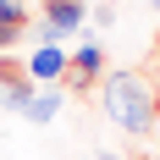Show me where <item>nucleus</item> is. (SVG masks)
Returning <instances> with one entry per match:
<instances>
[{
	"label": "nucleus",
	"mask_w": 160,
	"mask_h": 160,
	"mask_svg": "<svg viewBox=\"0 0 160 160\" xmlns=\"http://www.w3.org/2000/svg\"><path fill=\"white\" fill-rule=\"evenodd\" d=\"M99 99H105V116L127 138H149L160 122V88L149 72H105L99 78Z\"/></svg>",
	"instance_id": "nucleus-1"
},
{
	"label": "nucleus",
	"mask_w": 160,
	"mask_h": 160,
	"mask_svg": "<svg viewBox=\"0 0 160 160\" xmlns=\"http://www.w3.org/2000/svg\"><path fill=\"white\" fill-rule=\"evenodd\" d=\"M83 17H88V0H44L39 6V22L28 33H39V44H55L61 33L83 28Z\"/></svg>",
	"instance_id": "nucleus-2"
},
{
	"label": "nucleus",
	"mask_w": 160,
	"mask_h": 160,
	"mask_svg": "<svg viewBox=\"0 0 160 160\" xmlns=\"http://www.w3.org/2000/svg\"><path fill=\"white\" fill-rule=\"evenodd\" d=\"M99 78H105V44H99V39H83L78 50H66V78H61L66 94H83V88L99 83Z\"/></svg>",
	"instance_id": "nucleus-3"
},
{
	"label": "nucleus",
	"mask_w": 160,
	"mask_h": 160,
	"mask_svg": "<svg viewBox=\"0 0 160 160\" xmlns=\"http://www.w3.org/2000/svg\"><path fill=\"white\" fill-rule=\"evenodd\" d=\"M33 88H39V83H33L17 61H0V111H17V116H22V105L33 99Z\"/></svg>",
	"instance_id": "nucleus-4"
},
{
	"label": "nucleus",
	"mask_w": 160,
	"mask_h": 160,
	"mask_svg": "<svg viewBox=\"0 0 160 160\" xmlns=\"http://www.w3.org/2000/svg\"><path fill=\"white\" fill-rule=\"evenodd\" d=\"M22 72H28L39 88H44V83H61V78H66V50H61V44H39L28 61H22Z\"/></svg>",
	"instance_id": "nucleus-5"
},
{
	"label": "nucleus",
	"mask_w": 160,
	"mask_h": 160,
	"mask_svg": "<svg viewBox=\"0 0 160 160\" xmlns=\"http://www.w3.org/2000/svg\"><path fill=\"white\" fill-rule=\"evenodd\" d=\"M61 105H66V88H61V83H44V88H33V99L22 105V116L44 127V122H55V116H61Z\"/></svg>",
	"instance_id": "nucleus-6"
},
{
	"label": "nucleus",
	"mask_w": 160,
	"mask_h": 160,
	"mask_svg": "<svg viewBox=\"0 0 160 160\" xmlns=\"http://www.w3.org/2000/svg\"><path fill=\"white\" fill-rule=\"evenodd\" d=\"M0 28H33V11L22 0H0Z\"/></svg>",
	"instance_id": "nucleus-7"
},
{
	"label": "nucleus",
	"mask_w": 160,
	"mask_h": 160,
	"mask_svg": "<svg viewBox=\"0 0 160 160\" xmlns=\"http://www.w3.org/2000/svg\"><path fill=\"white\" fill-rule=\"evenodd\" d=\"M22 39H28V28H0V55H6V50H17Z\"/></svg>",
	"instance_id": "nucleus-8"
},
{
	"label": "nucleus",
	"mask_w": 160,
	"mask_h": 160,
	"mask_svg": "<svg viewBox=\"0 0 160 160\" xmlns=\"http://www.w3.org/2000/svg\"><path fill=\"white\" fill-rule=\"evenodd\" d=\"M155 50H160V28H155Z\"/></svg>",
	"instance_id": "nucleus-9"
}]
</instances>
